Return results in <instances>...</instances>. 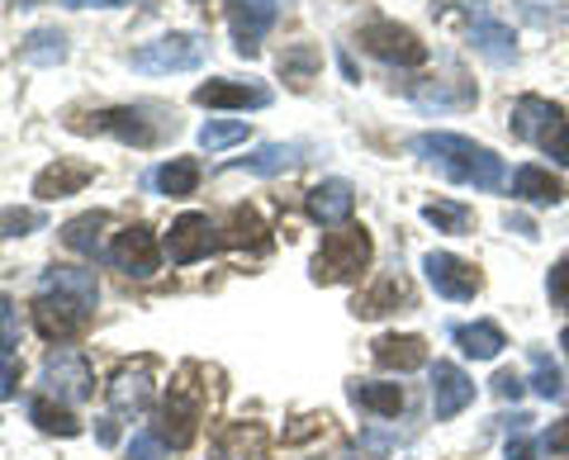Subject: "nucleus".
Returning <instances> with one entry per match:
<instances>
[{
	"label": "nucleus",
	"mask_w": 569,
	"mask_h": 460,
	"mask_svg": "<svg viewBox=\"0 0 569 460\" xmlns=\"http://www.w3.org/2000/svg\"><path fill=\"white\" fill-rule=\"evenodd\" d=\"M347 399L356 403L361 413H376V418H399L403 413V384H385V380H351L347 384Z\"/></svg>",
	"instance_id": "24"
},
{
	"label": "nucleus",
	"mask_w": 569,
	"mask_h": 460,
	"mask_svg": "<svg viewBox=\"0 0 569 460\" xmlns=\"http://www.w3.org/2000/svg\"><path fill=\"white\" fill-rule=\"evenodd\" d=\"M194 376H200L194 366H181V376H176V384L167 389L162 413H157L152 432L162 437L171 451H186L194 441V432H200V422H204V384H194Z\"/></svg>",
	"instance_id": "4"
},
{
	"label": "nucleus",
	"mask_w": 569,
	"mask_h": 460,
	"mask_svg": "<svg viewBox=\"0 0 569 460\" xmlns=\"http://www.w3.org/2000/svg\"><path fill=\"white\" fill-rule=\"evenodd\" d=\"M370 257H376V242H370L366 228L342 223L313 252L309 276H313V286H347V280H361V271L370 267Z\"/></svg>",
	"instance_id": "3"
},
{
	"label": "nucleus",
	"mask_w": 569,
	"mask_h": 460,
	"mask_svg": "<svg viewBox=\"0 0 569 460\" xmlns=\"http://www.w3.org/2000/svg\"><path fill=\"white\" fill-rule=\"evenodd\" d=\"M305 209H309V219L318 228H342L351 219V209H356V186L351 181H318L309 194H305Z\"/></svg>",
	"instance_id": "17"
},
{
	"label": "nucleus",
	"mask_w": 569,
	"mask_h": 460,
	"mask_svg": "<svg viewBox=\"0 0 569 460\" xmlns=\"http://www.w3.org/2000/svg\"><path fill=\"white\" fill-rule=\"evenodd\" d=\"M0 347H20V309L10 294H0Z\"/></svg>",
	"instance_id": "41"
},
{
	"label": "nucleus",
	"mask_w": 569,
	"mask_h": 460,
	"mask_svg": "<svg viewBox=\"0 0 569 460\" xmlns=\"http://www.w3.org/2000/svg\"><path fill=\"white\" fill-rule=\"evenodd\" d=\"M512 133H518L522 143L541 148L556 167H569V119H565V104L546 100V96L512 100Z\"/></svg>",
	"instance_id": "2"
},
{
	"label": "nucleus",
	"mask_w": 569,
	"mask_h": 460,
	"mask_svg": "<svg viewBox=\"0 0 569 460\" xmlns=\"http://www.w3.org/2000/svg\"><path fill=\"white\" fill-rule=\"evenodd\" d=\"M266 456V428L261 422H228L213 437V460H261Z\"/></svg>",
	"instance_id": "23"
},
{
	"label": "nucleus",
	"mask_w": 569,
	"mask_h": 460,
	"mask_svg": "<svg viewBox=\"0 0 569 460\" xmlns=\"http://www.w3.org/2000/svg\"><path fill=\"white\" fill-rule=\"evenodd\" d=\"M560 347H565V357H569V328L560 332Z\"/></svg>",
	"instance_id": "50"
},
{
	"label": "nucleus",
	"mask_w": 569,
	"mask_h": 460,
	"mask_svg": "<svg viewBox=\"0 0 569 460\" xmlns=\"http://www.w3.org/2000/svg\"><path fill=\"white\" fill-rule=\"evenodd\" d=\"M213 247H219V228L209 223V214H181L167 233L171 267H194V261H204Z\"/></svg>",
	"instance_id": "13"
},
{
	"label": "nucleus",
	"mask_w": 569,
	"mask_h": 460,
	"mask_svg": "<svg viewBox=\"0 0 569 460\" xmlns=\"http://www.w3.org/2000/svg\"><path fill=\"white\" fill-rule=\"evenodd\" d=\"M313 67H318V52L313 48H290V52H280V72L290 77L295 86H305L313 77Z\"/></svg>",
	"instance_id": "38"
},
{
	"label": "nucleus",
	"mask_w": 569,
	"mask_h": 460,
	"mask_svg": "<svg viewBox=\"0 0 569 460\" xmlns=\"http://www.w3.org/2000/svg\"><path fill=\"white\" fill-rule=\"evenodd\" d=\"M39 380L48 389V399H58V403H86L96 394V370H91V361H86L77 347L48 351Z\"/></svg>",
	"instance_id": "7"
},
{
	"label": "nucleus",
	"mask_w": 569,
	"mask_h": 460,
	"mask_svg": "<svg viewBox=\"0 0 569 460\" xmlns=\"http://www.w3.org/2000/svg\"><path fill=\"white\" fill-rule=\"evenodd\" d=\"M129 460H171V447L148 428V432H138V437L129 441Z\"/></svg>",
	"instance_id": "39"
},
{
	"label": "nucleus",
	"mask_w": 569,
	"mask_h": 460,
	"mask_svg": "<svg viewBox=\"0 0 569 460\" xmlns=\"http://www.w3.org/2000/svg\"><path fill=\"white\" fill-rule=\"evenodd\" d=\"M389 447H395V437H385V432H370V437H361L356 447L342 456V460H380Z\"/></svg>",
	"instance_id": "42"
},
{
	"label": "nucleus",
	"mask_w": 569,
	"mask_h": 460,
	"mask_svg": "<svg viewBox=\"0 0 569 460\" xmlns=\"http://www.w3.org/2000/svg\"><path fill=\"white\" fill-rule=\"evenodd\" d=\"M62 6H77L81 10V6H129V0H62Z\"/></svg>",
	"instance_id": "49"
},
{
	"label": "nucleus",
	"mask_w": 569,
	"mask_h": 460,
	"mask_svg": "<svg viewBox=\"0 0 569 460\" xmlns=\"http://www.w3.org/2000/svg\"><path fill=\"white\" fill-rule=\"evenodd\" d=\"M531 389L541 399H560L565 394V380H560V366L550 361L546 347H531Z\"/></svg>",
	"instance_id": "34"
},
{
	"label": "nucleus",
	"mask_w": 569,
	"mask_h": 460,
	"mask_svg": "<svg viewBox=\"0 0 569 460\" xmlns=\"http://www.w3.org/2000/svg\"><path fill=\"white\" fill-rule=\"evenodd\" d=\"M39 228H48V214L43 209H0V242H14V238H29L39 233Z\"/></svg>",
	"instance_id": "35"
},
{
	"label": "nucleus",
	"mask_w": 569,
	"mask_h": 460,
	"mask_svg": "<svg viewBox=\"0 0 569 460\" xmlns=\"http://www.w3.org/2000/svg\"><path fill=\"white\" fill-rule=\"evenodd\" d=\"M91 181H96V167H91V162H77V157H58L52 167H43L39 176H33V194L52 204V200H67V194H81Z\"/></svg>",
	"instance_id": "18"
},
{
	"label": "nucleus",
	"mask_w": 569,
	"mask_h": 460,
	"mask_svg": "<svg viewBox=\"0 0 569 460\" xmlns=\"http://www.w3.org/2000/svg\"><path fill=\"white\" fill-rule=\"evenodd\" d=\"M148 186L157 194H171V200H186V194H194V186H200V162H194V157H171V162H162L148 176Z\"/></svg>",
	"instance_id": "28"
},
{
	"label": "nucleus",
	"mask_w": 569,
	"mask_h": 460,
	"mask_svg": "<svg viewBox=\"0 0 569 460\" xmlns=\"http://www.w3.org/2000/svg\"><path fill=\"white\" fill-rule=\"evenodd\" d=\"M194 104H204V110H266V104H271V91L257 81L213 77L204 86H194Z\"/></svg>",
	"instance_id": "15"
},
{
	"label": "nucleus",
	"mask_w": 569,
	"mask_h": 460,
	"mask_svg": "<svg viewBox=\"0 0 569 460\" xmlns=\"http://www.w3.org/2000/svg\"><path fill=\"white\" fill-rule=\"evenodd\" d=\"M422 219L437 228V233H451V238H466L470 228H475V214L466 204H456V200H437V204H422Z\"/></svg>",
	"instance_id": "33"
},
{
	"label": "nucleus",
	"mask_w": 569,
	"mask_h": 460,
	"mask_svg": "<svg viewBox=\"0 0 569 460\" xmlns=\"http://www.w3.org/2000/svg\"><path fill=\"white\" fill-rule=\"evenodd\" d=\"M104 228H110V214L91 209V214H77V219L62 223V242L77 257H100V233H104Z\"/></svg>",
	"instance_id": "29"
},
{
	"label": "nucleus",
	"mask_w": 569,
	"mask_h": 460,
	"mask_svg": "<svg viewBox=\"0 0 569 460\" xmlns=\"http://www.w3.org/2000/svg\"><path fill=\"white\" fill-rule=\"evenodd\" d=\"M20 6H33V0H20Z\"/></svg>",
	"instance_id": "51"
},
{
	"label": "nucleus",
	"mask_w": 569,
	"mask_h": 460,
	"mask_svg": "<svg viewBox=\"0 0 569 460\" xmlns=\"http://www.w3.org/2000/svg\"><path fill=\"white\" fill-rule=\"evenodd\" d=\"M541 447H546V451L569 456V418H565V422H556V428H550V432L541 437Z\"/></svg>",
	"instance_id": "47"
},
{
	"label": "nucleus",
	"mask_w": 569,
	"mask_h": 460,
	"mask_svg": "<svg viewBox=\"0 0 569 460\" xmlns=\"http://www.w3.org/2000/svg\"><path fill=\"white\" fill-rule=\"evenodd\" d=\"M470 43H475L479 58H489L493 67L518 62V39H512V29L503 20H493L485 6H470Z\"/></svg>",
	"instance_id": "16"
},
{
	"label": "nucleus",
	"mask_w": 569,
	"mask_h": 460,
	"mask_svg": "<svg viewBox=\"0 0 569 460\" xmlns=\"http://www.w3.org/2000/svg\"><path fill=\"white\" fill-rule=\"evenodd\" d=\"M413 152L427 167H437L447 181L466 186V190H503V181H508L503 157H498L493 148H485V143H475V138H466V133H441V129L418 133Z\"/></svg>",
	"instance_id": "1"
},
{
	"label": "nucleus",
	"mask_w": 569,
	"mask_h": 460,
	"mask_svg": "<svg viewBox=\"0 0 569 460\" xmlns=\"http://www.w3.org/2000/svg\"><path fill=\"white\" fill-rule=\"evenodd\" d=\"M96 437L104 441V447H114V441H119V432H114V413H100V418H96Z\"/></svg>",
	"instance_id": "48"
},
{
	"label": "nucleus",
	"mask_w": 569,
	"mask_h": 460,
	"mask_svg": "<svg viewBox=\"0 0 569 460\" xmlns=\"http://www.w3.org/2000/svg\"><path fill=\"white\" fill-rule=\"evenodd\" d=\"M323 422H328V413H309V418H299V428L284 432V441H305V437H313V432H323Z\"/></svg>",
	"instance_id": "46"
},
{
	"label": "nucleus",
	"mask_w": 569,
	"mask_h": 460,
	"mask_svg": "<svg viewBox=\"0 0 569 460\" xmlns=\"http://www.w3.org/2000/svg\"><path fill=\"white\" fill-rule=\"evenodd\" d=\"M233 143H247V119H209L200 129V148L204 152H223Z\"/></svg>",
	"instance_id": "36"
},
{
	"label": "nucleus",
	"mask_w": 569,
	"mask_h": 460,
	"mask_svg": "<svg viewBox=\"0 0 569 460\" xmlns=\"http://www.w3.org/2000/svg\"><path fill=\"white\" fill-rule=\"evenodd\" d=\"M356 43H361L370 58H380L385 67H422L427 62V43L408 24H395V20L366 24L361 33H356Z\"/></svg>",
	"instance_id": "8"
},
{
	"label": "nucleus",
	"mask_w": 569,
	"mask_h": 460,
	"mask_svg": "<svg viewBox=\"0 0 569 460\" xmlns=\"http://www.w3.org/2000/svg\"><path fill=\"white\" fill-rule=\"evenodd\" d=\"M395 309H413V286L395 271V276H380L370 290H361L351 299V313L356 318H385V313H395Z\"/></svg>",
	"instance_id": "20"
},
{
	"label": "nucleus",
	"mask_w": 569,
	"mask_h": 460,
	"mask_svg": "<svg viewBox=\"0 0 569 460\" xmlns=\"http://www.w3.org/2000/svg\"><path fill=\"white\" fill-rule=\"evenodd\" d=\"M512 200H522V204H537V209H550V204H560L565 200V181H556L546 167H518L512 171Z\"/></svg>",
	"instance_id": "25"
},
{
	"label": "nucleus",
	"mask_w": 569,
	"mask_h": 460,
	"mask_svg": "<svg viewBox=\"0 0 569 460\" xmlns=\"http://www.w3.org/2000/svg\"><path fill=\"white\" fill-rule=\"evenodd\" d=\"M157 114V104H119V110H100L86 123H71L77 133H110L119 143L133 148H157L167 133H176V119H148Z\"/></svg>",
	"instance_id": "5"
},
{
	"label": "nucleus",
	"mask_w": 569,
	"mask_h": 460,
	"mask_svg": "<svg viewBox=\"0 0 569 460\" xmlns=\"http://www.w3.org/2000/svg\"><path fill=\"white\" fill-rule=\"evenodd\" d=\"M522 376H518V370H498V376H493V394L498 399H522Z\"/></svg>",
	"instance_id": "45"
},
{
	"label": "nucleus",
	"mask_w": 569,
	"mask_h": 460,
	"mask_svg": "<svg viewBox=\"0 0 569 460\" xmlns=\"http://www.w3.org/2000/svg\"><path fill=\"white\" fill-rule=\"evenodd\" d=\"M546 294H550V304L556 309H569V257L546 276Z\"/></svg>",
	"instance_id": "43"
},
{
	"label": "nucleus",
	"mask_w": 569,
	"mask_h": 460,
	"mask_svg": "<svg viewBox=\"0 0 569 460\" xmlns=\"http://www.w3.org/2000/svg\"><path fill=\"white\" fill-rule=\"evenodd\" d=\"M370 361L380 370H395V376H408V370L427 366V342L418 332H385V338L370 342Z\"/></svg>",
	"instance_id": "19"
},
{
	"label": "nucleus",
	"mask_w": 569,
	"mask_h": 460,
	"mask_svg": "<svg viewBox=\"0 0 569 460\" xmlns=\"http://www.w3.org/2000/svg\"><path fill=\"white\" fill-rule=\"evenodd\" d=\"M152 403V370L148 361L142 366H123L119 376L110 380V413H142Z\"/></svg>",
	"instance_id": "21"
},
{
	"label": "nucleus",
	"mask_w": 569,
	"mask_h": 460,
	"mask_svg": "<svg viewBox=\"0 0 569 460\" xmlns=\"http://www.w3.org/2000/svg\"><path fill=\"white\" fill-rule=\"evenodd\" d=\"M451 338H456V347L466 351L470 361H498V351L508 347L503 328H498L493 318H475V323H460V328H451Z\"/></svg>",
	"instance_id": "26"
},
{
	"label": "nucleus",
	"mask_w": 569,
	"mask_h": 460,
	"mask_svg": "<svg viewBox=\"0 0 569 460\" xmlns=\"http://www.w3.org/2000/svg\"><path fill=\"white\" fill-rule=\"evenodd\" d=\"M104 261L123 276L148 280V276H157V267H162V242H157V233L148 223H129L123 233H114L110 247H104Z\"/></svg>",
	"instance_id": "10"
},
{
	"label": "nucleus",
	"mask_w": 569,
	"mask_h": 460,
	"mask_svg": "<svg viewBox=\"0 0 569 460\" xmlns=\"http://www.w3.org/2000/svg\"><path fill=\"white\" fill-rule=\"evenodd\" d=\"M86 323H91V304H81V299L58 294V290H39V299H33V328H39L48 342L62 347L71 338H81Z\"/></svg>",
	"instance_id": "11"
},
{
	"label": "nucleus",
	"mask_w": 569,
	"mask_h": 460,
	"mask_svg": "<svg viewBox=\"0 0 569 460\" xmlns=\"http://www.w3.org/2000/svg\"><path fill=\"white\" fill-rule=\"evenodd\" d=\"M29 422L39 432H48V437H81V422H77V413L67 409V403H52L48 394H39V399H29Z\"/></svg>",
	"instance_id": "30"
},
{
	"label": "nucleus",
	"mask_w": 569,
	"mask_h": 460,
	"mask_svg": "<svg viewBox=\"0 0 569 460\" xmlns=\"http://www.w3.org/2000/svg\"><path fill=\"white\" fill-rule=\"evenodd\" d=\"M43 290L71 294V299H81V304H91V309H96V299H100L96 271H81V267H52V271H43Z\"/></svg>",
	"instance_id": "31"
},
{
	"label": "nucleus",
	"mask_w": 569,
	"mask_h": 460,
	"mask_svg": "<svg viewBox=\"0 0 569 460\" xmlns=\"http://www.w3.org/2000/svg\"><path fill=\"white\" fill-rule=\"evenodd\" d=\"M219 247H247V252H266V247H271V228H266V219L257 214L252 204H238L233 214H228V233L219 238Z\"/></svg>",
	"instance_id": "27"
},
{
	"label": "nucleus",
	"mask_w": 569,
	"mask_h": 460,
	"mask_svg": "<svg viewBox=\"0 0 569 460\" xmlns=\"http://www.w3.org/2000/svg\"><path fill=\"white\" fill-rule=\"evenodd\" d=\"M518 14H522L527 24H537V29H550V24H565L569 20L565 0H518Z\"/></svg>",
	"instance_id": "37"
},
{
	"label": "nucleus",
	"mask_w": 569,
	"mask_h": 460,
	"mask_svg": "<svg viewBox=\"0 0 569 460\" xmlns=\"http://www.w3.org/2000/svg\"><path fill=\"white\" fill-rule=\"evenodd\" d=\"M422 276H427V286H432L441 299H451V304H470V299L485 290L479 267L466 261V257H456V252H427L422 257Z\"/></svg>",
	"instance_id": "9"
},
{
	"label": "nucleus",
	"mask_w": 569,
	"mask_h": 460,
	"mask_svg": "<svg viewBox=\"0 0 569 460\" xmlns=\"http://www.w3.org/2000/svg\"><path fill=\"white\" fill-rule=\"evenodd\" d=\"M204 58H209L204 33H162V39L133 48L129 67L142 77H171V72H194V67H204Z\"/></svg>",
	"instance_id": "6"
},
{
	"label": "nucleus",
	"mask_w": 569,
	"mask_h": 460,
	"mask_svg": "<svg viewBox=\"0 0 569 460\" xmlns=\"http://www.w3.org/2000/svg\"><path fill=\"white\" fill-rule=\"evenodd\" d=\"M228 24L238 58H257L261 39L276 29V0H228Z\"/></svg>",
	"instance_id": "12"
},
{
	"label": "nucleus",
	"mask_w": 569,
	"mask_h": 460,
	"mask_svg": "<svg viewBox=\"0 0 569 460\" xmlns=\"http://www.w3.org/2000/svg\"><path fill=\"white\" fill-rule=\"evenodd\" d=\"M305 143H261L252 148L247 157H238V162H228V171H252V176H280V171H295L299 162H305Z\"/></svg>",
	"instance_id": "22"
},
{
	"label": "nucleus",
	"mask_w": 569,
	"mask_h": 460,
	"mask_svg": "<svg viewBox=\"0 0 569 460\" xmlns=\"http://www.w3.org/2000/svg\"><path fill=\"white\" fill-rule=\"evenodd\" d=\"M541 451H546V447H541V437L512 432V437H508V451H503V456H508V460H537Z\"/></svg>",
	"instance_id": "44"
},
{
	"label": "nucleus",
	"mask_w": 569,
	"mask_h": 460,
	"mask_svg": "<svg viewBox=\"0 0 569 460\" xmlns=\"http://www.w3.org/2000/svg\"><path fill=\"white\" fill-rule=\"evenodd\" d=\"M24 62L29 67H62L67 62V33L62 29H33L24 39Z\"/></svg>",
	"instance_id": "32"
},
{
	"label": "nucleus",
	"mask_w": 569,
	"mask_h": 460,
	"mask_svg": "<svg viewBox=\"0 0 569 460\" xmlns=\"http://www.w3.org/2000/svg\"><path fill=\"white\" fill-rule=\"evenodd\" d=\"M20 376H24L20 357H14L10 347H0V399H14V394H20Z\"/></svg>",
	"instance_id": "40"
},
{
	"label": "nucleus",
	"mask_w": 569,
	"mask_h": 460,
	"mask_svg": "<svg viewBox=\"0 0 569 460\" xmlns=\"http://www.w3.org/2000/svg\"><path fill=\"white\" fill-rule=\"evenodd\" d=\"M427 370H432V413H437V422H451L456 413H466L475 403V380L456 361H437Z\"/></svg>",
	"instance_id": "14"
}]
</instances>
